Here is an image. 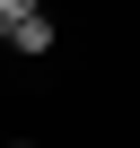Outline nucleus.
<instances>
[{
    "label": "nucleus",
    "mask_w": 140,
    "mask_h": 148,
    "mask_svg": "<svg viewBox=\"0 0 140 148\" xmlns=\"http://www.w3.org/2000/svg\"><path fill=\"white\" fill-rule=\"evenodd\" d=\"M9 148H35V139H9Z\"/></svg>",
    "instance_id": "2"
},
{
    "label": "nucleus",
    "mask_w": 140,
    "mask_h": 148,
    "mask_svg": "<svg viewBox=\"0 0 140 148\" xmlns=\"http://www.w3.org/2000/svg\"><path fill=\"white\" fill-rule=\"evenodd\" d=\"M0 44H18L26 61H44L61 44V26H53V9H35V0H0Z\"/></svg>",
    "instance_id": "1"
},
{
    "label": "nucleus",
    "mask_w": 140,
    "mask_h": 148,
    "mask_svg": "<svg viewBox=\"0 0 140 148\" xmlns=\"http://www.w3.org/2000/svg\"><path fill=\"white\" fill-rule=\"evenodd\" d=\"M0 148H9V131H0Z\"/></svg>",
    "instance_id": "3"
}]
</instances>
